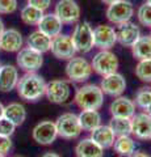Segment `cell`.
<instances>
[{"instance_id":"1","label":"cell","mask_w":151,"mask_h":157,"mask_svg":"<svg viewBox=\"0 0 151 157\" xmlns=\"http://www.w3.org/2000/svg\"><path fill=\"white\" fill-rule=\"evenodd\" d=\"M16 89L21 100L28 102H37L45 96L46 81L37 72H29L18 78Z\"/></svg>"},{"instance_id":"2","label":"cell","mask_w":151,"mask_h":157,"mask_svg":"<svg viewBox=\"0 0 151 157\" xmlns=\"http://www.w3.org/2000/svg\"><path fill=\"white\" fill-rule=\"evenodd\" d=\"M74 101L80 110H100L104 105V93L100 85L85 84L76 89Z\"/></svg>"},{"instance_id":"3","label":"cell","mask_w":151,"mask_h":157,"mask_svg":"<svg viewBox=\"0 0 151 157\" xmlns=\"http://www.w3.org/2000/svg\"><path fill=\"white\" fill-rule=\"evenodd\" d=\"M72 43L75 46L76 52L87 54L95 47V39H93V28L91 26L88 21L77 22L74 30H72Z\"/></svg>"},{"instance_id":"4","label":"cell","mask_w":151,"mask_h":157,"mask_svg":"<svg viewBox=\"0 0 151 157\" xmlns=\"http://www.w3.org/2000/svg\"><path fill=\"white\" fill-rule=\"evenodd\" d=\"M58 136L66 140L77 139L81 134V126L75 113H63L55 121Z\"/></svg>"},{"instance_id":"5","label":"cell","mask_w":151,"mask_h":157,"mask_svg":"<svg viewBox=\"0 0 151 157\" xmlns=\"http://www.w3.org/2000/svg\"><path fill=\"white\" fill-rule=\"evenodd\" d=\"M65 71L67 78L74 82H85L93 72L91 63L83 56H74L67 60Z\"/></svg>"},{"instance_id":"6","label":"cell","mask_w":151,"mask_h":157,"mask_svg":"<svg viewBox=\"0 0 151 157\" xmlns=\"http://www.w3.org/2000/svg\"><path fill=\"white\" fill-rule=\"evenodd\" d=\"M91 66L92 70L100 76H106L117 72L120 62L117 55L110 50H100L92 59Z\"/></svg>"},{"instance_id":"7","label":"cell","mask_w":151,"mask_h":157,"mask_svg":"<svg viewBox=\"0 0 151 157\" xmlns=\"http://www.w3.org/2000/svg\"><path fill=\"white\" fill-rule=\"evenodd\" d=\"M105 14L110 24L118 26L131 20V17L134 16V6L129 0H118L109 4Z\"/></svg>"},{"instance_id":"8","label":"cell","mask_w":151,"mask_h":157,"mask_svg":"<svg viewBox=\"0 0 151 157\" xmlns=\"http://www.w3.org/2000/svg\"><path fill=\"white\" fill-rule=\"evenodd\" d=\"M45 96L51 104L63 105L70 100L71 97V85L67 80L55 78L50 82H46V92Z\"/></svg>"},{"instance_id":"9","label":"cell","mask_w":151,"mask_h":157,"mask_svg":"<svg viewBox=\"0 0 151 157\" xmlns=\"http://www.w3.org/2000/svg\"><path fill=\"white\" fill-rule=\"evenodd\" d=\"M16 63H17V67L20 70L25 71V73L37 72L38 70H41V67L43 64V56L41 52L26 46V47H22L17 52Z\"/></svg>"},{"instance_id":"10","label":"cell","mask_w":151,"mask_h":157,"mask_svg":"<svg viewBox=\"0 0 151 157\" xmlns=\"http://www.w3.org/2000/svg\"><path fill=\"white\" fill-rule=\"evenodd\" d=\"M54 13L57 17L61 20L63 25H71V24H76L80 18V7L75 0H59L55 4Z\"/></svg>"},{"instance_id":"11","label":"cell","mask_w":151,"mask_h":157,"mask_svg":"<svg viewBox=\"0 0 151 157\" xmlns=\"http://www.w3.org/2000/svg\"><path fill=\"white\" fill-rule=\"evenodd\" d=\"M50 51L57 59H61V60H70L71 58L76 56V50L72 39L66 34H59L51 39Z\"/></svg>"},{"instance_id":"12","label":"cell","mask_w":151,"mask_h":157,"mask_svg":"<svg viewBox=\"0 0 151 157\" xmlns=\"http://www.w3.org/2000/svg\"><path fill=\"white\" fill-rule=\"evenodd\" d=\"M32 137L37 144L51 145L58 137L55 122L53 121H41L32 130Z\"/></svg>"},{"instance_id":"13","label":"cell","mask_w":151,"mask_h":157,"mask_svg":"<svg viewBox=\"0 0 151 157\" xmlns=\"http://www.w3.org/2000/svg\"><path fill=\"white\" fill-rule=\"evenodd\" d=\"M93 39L95 47L100 48V50H110L117 43L116 29L106 24L97 25L93 29Z\"/></svg>"},{"instance_id":"14","label":"cell","mask_w":151,"mask_h":157,"mask_svg":"<svg viewBox=\"0 0 151 157\" xmlns=\"http://www.w3.org/2000/svg\"><path fill=\"white\" fill-rule=\"evenodd\" d=\"M131 135L139 140H151V115L146 111L131 117Z\"/></svg>"},{"instance_id":"15","label":"cell","mask_w":151,"mask_h":157,"mask_svg":"<svg viewBox=\"0 0 151 157\" xmlns=\"http://www.w3.org/2000/svg\"><path fill=\"white\" fill-rule=\"evenodd\" d=\"M100 88L104 94L110 97H120L126 89V80L125 77L118 72L110 73V75L103 76V80L100 82Z\"/></svg>"},{"instance_id":"16","label":"cell","mask_w":151,"mask_h":157,"mask_svg":"<svg viewBox=\"0 0 151 157\" xmlns=\"http://www.w3.org/2000/svg\"><path fill=\"white\" fill-rule=\"evenodd\" d=\"M116 34H117V42L124 47H131L139 39V37L142 36L139 26L131 21H128L117 26Z\"/></svg>"},{"instance_id":"17","label":"cell","mask_w":151,"mask_h":157,"mask_svg":"<svg viewBox=\"0 0 151 157\" xmlns=\"http://www.w3.org/2000/svg\"><path fill=\"white\" fill-rule=\"evenodd\" d=\"M24 46L22 34L17 29H6L0 36V50L7 52H18Z\"/></svg>"},{"instance_id":"18","label":"cell","mask_w":151,"mask_h":157,"mask_svg":"<svg viewBox=\"0 0 151 157\" xmlns=\"http://www.w3.org/2000/svg\"><path fill=\"white\" fill-rule=\"evenodd\" d=\"M135 104L133 100L125 97V96H120L116 97L112 104L109 106V113L112 117H117V118H131L135 114Z\"/></svg>"},{"instance_id":"19","label":"cell","mask_w":151,"mask_h":157,"mask_svg":"<svg viewBox=\"0 0 151 157\" xmlns=\"http://www.w3.org/2000/svg\"><path fill=\"white\" fill-rule=\"evenodd\" d=\"M18 68L13 64H4L0 67V92L8 93L16 89L18 82Z\"/></svg>"},{"instance_id":"20","label":"cell","mask_w":151,"mask_h":157,"mask_svg":"<svg viewBox=\"0 0 151 157\" xmlns=\"http://www.w3.org/2000/svg\"><path fill=\"white\" fill-rule=\"evenodd\" d=\"M38 30L45 33L46 36L50 38H54L57 36L62 34L63 24L59 18L57 17L55 13H45L41 18V21L38 22Z\"/></svg>"},{"instance_id":"21","label":"cell","mask_w":151,"mask_h":157,"mask_svg":"<svg viewBox=\"0 0 151 157\" xmlns=\"http://www.w3.org/2000/svg\"><path fill=\"white\" fill-rule=\"evenodd\" d=\"M91 139L95 143L99 144L103 149H108L113 147V143L116 140V135L112 131L109 124H100L99 127H96L93 131H91Z\"/></svg>"},{"instance_id":"22","label":"cell","mask_w":151,"mask_h":157,"mask_svg":"<svg viewBox=\"0 0 151 157\" xmlns=\"http://www.w3.org/2000/svg\"><path fill=\"white\" fill-rule=\"evenodd\" d=\"M76 157H104V149L91 137L80 140L75 147Z\"/></svg>"},{"instance_id":"23","label":"cell","mask_w":151,"mask_h":157,"mask_svg":"<svg viewBox=\"0 0 151 157\" xmlns=\"http://www.w3.org/2000/svg\"><path fill=\"white\" fill-rule=\"evenodd\" d=\"M51 39L49 36H46L45 33L40 32L37 29V30L32 32L30 34H29V37L26 38V46L33 48V50H36L38 52H47L50 51L51 48Z\"/></svg>"},{"instance_id":"24","label":"cell","mask_w":151,"mask_h":157,"mask_svg":"<svg viewBox=\"0 0 151 157\" xmlns=\"http://www.w3.org/2000/svg\"><path fill=\"white\" fill-rule=\"evenodd\" d=\"M4 117L9 119L14 126H21L26 119V109L20 102H11L4 106Z\"/></svg>"},{"instance_id":"25","label":"cell","mask_w":151,"mask_h":157,"mask_svg":"<svg viewBox=\"0 0 151 157\" xmlns=\"http://www.w3.org/2000/svg\"><path fill=\"white\" fill-rule=\"evenodd\" d=\"M83 131H93L101 124V115L99 110H81L77 115Z\"/></svg>"},{"instance_id":"26","label":"cell","mask_w":151,"mask_h":157,"mask_svg":"<svg viewBox=\"0 0 151 157\" xmlns=\"http://www.w3.org/2000/svg\"><path fill=\"white\" fill-rule=\"evenodd\" d=\"M112 148L114 149V152L118 156L128 157L135 151V148H137V143H135V140L130 135L117 136Z\"/></svg>"},{"instance_id":"27","label":"cell","mask_w":151,"mask_h":157,"mask_svg":"<svg viewBox=\"0 0 151 157\" xmlns=\"http://www.w3.org/2000/svg\"><path fill=\"white\" fill-rule=\"evenodd\" d=\"M130 48L133 56L138 60L151 59V36H141Z\"/></svg>"},{"instance_id":"28","label":"cell","mask_w":151,"mask_h":157,"mask_svg":"<svg viewBox=\"0 0 151 157\" xmlns=\"http://www.w3.org/2000/svg\"><path fill=\"white\" fill-rule=\"evenodd\" d=\"M43 14H45V12L41 11V9L26 4L25 7L21 8L20 18L24 24H26V25H38V22L41 21Z\"/></svg>"},{"instance_id":"29","label":"cell","mask_w":151,"mask_h":157,"mask_svg":"<svg viewBox=\"0 0 151 157\" xmlns=\"http://www.w3.org/2000/svg\"><path fill=\"white\" fill-rule=\"evenodd\" d=\"M109 127L117 136L131 135V118H117L112 117L109 122Z\"/></svg>"},{"instance_id":"30","label":"cell","mask_w":151,"mask_h":157,"mask_svg":"<svg viewBox=\"0 0 151 157\" xmlns=\"http://www.w3.org/2000/svg\"><path fill=\"white\" fill-rule=\"evenodd\" d=\"M135 76L143 82H151V59L138 60L135 66Z\"/></svg>"},{"instance_id":"31","label":"cell","mask_w":151,"mask_h":157,"mask_svg":"<svg viewBox=\"0 0 151 157\" xmlns=\"http://www.w3.org/2000/svg\"><path fill=\"white\" fill-rule=\"evenodd\" d=\"M133 101H134L135 106L146 111V109H147L151 104V88H149V86L141 88V89L135 93V97Z\"/></svg>"},{"instance_id":"32","label":"cell","mask_w":151,"mask_h":157,"mask_svg":"<svg viewBox=\"0 0 151 157\" xmlns=\"http://www.w3.org/2000/svg\"><path fill=\"white\" fill-rule=\"evenodd\" d=\"M137 18L142 26L151 29V4L145 3L137 11Z\"/></svg>"},{"instance_id":"33","label":"cell","mask_w":151,"mask_h":157,"mask_svg":"<svg viewBox=\"0 0 151 157\" xmlns=\"http://www.w3.org/2000/svg\"><path fill=\"white\" fill-rule=\"evenodd\" d=\"M14 130H16V126H14L11 121L7 119L6 117L0 118V135L11 137L14 134Z\"/></svg>"},{"instance_id":"34","label":"cell","mask_w":151,"mask_h":157,"mask_svg":"<svg viewBox=\"0 0 151 157\" xmlns=\"http://www.w3.org/2000/svg\"><path fill=\"white\" fill-rule=\"evenodd\" d=\"M17 0H0V14H11L17 11Z\"/></svg>"},{"instance_id":"35","label":"cell","mask_w":151,"mask_h":157,"mask_svg":"<svg viewBox=\"0 0 151 157\" xmlns=\"http://www.w3.org/2000/svg\"><path fill=\"white\" fill-rule=\"evenodd\" d=\"M11 149H12V140H11V137L0 135V155L7 156Z\"/></svg>"},{"instance_id":"36","label":"cell","mask_w":151,"mask_h":157,"mask_svg":"<svg viewBox=\"0 0 151 157\" xmlns=\"http://www.w3.org/2000/svg\"><path fill=\"white\" fill-rule=\"evenodd\" d=\"M28 4L45 12L46 9L51 6V0H28Z\"/></svg>"},{"instance_id":"37","label":"cell","mask_w":151,"mask_h":157,"mask_svg":"<svg viewBox=\"0 0 151 157\" xmlns=\"http://www.w3.org/2000/svg\"><path fill=\"white\" fill-rule=\"evenodd\" d=\"M128 157H151L149 153H146V152H142V151H134L133 153Z\"/></svg>"},{"instance_id":"38","label":"cell","mask_w":151,"mask_h":157,"mask_svg":"<svg viewBox=\"0 0 151 157\" xmlns=\"http://www.w3.org/2000/svg\"><path fill=\"white\" fill-rule=\"evenodd\" d=\"M41 157H62V156L55 153V152H46V153H43Z\"/></svg>"},{"instance_id":"39","label":"cell","mask_w":151,"mask_h":157,"mask_svg":"<svg viewBox=\"0 0 151 157\" xmlns=\"http://www.w3.org/2000/svg\"><path fill=\"white\" fill-rule=\"evenodd\" d=\"M6 30V28H4V22H3V20L0 18V36H2V33Z\"/></svg>"},{"instance_id":"40","label":"cell","mask_w":151,"mask_h":157,"mask_svg":"<svg viewBox=\"0 0 151 157\" xmlns=\"http://www.w3.org/2000/svg\"><path fill=\"white\" fill-rule=\"evenodd\" d=\"M104 4H106V6H109V4H112V3H116V2H118V0H101Z\"/></svg>"},{"instance_id":"41","label":"cell","mask_w":151,"mask_h":157,"mask_svg":"<svg viewBox=\"0 0 151 157\" xmlns=\"http://www.w3.org/2000/svg\"><path fill=\"white\" fill-rule=\"evenodd\" d=\"M4 117V105L0 102V118Z\"/></svg>"},{"instance_id":"42","label":"cell","mask_w":151,"mask_h":157,"mask_svg":"<svg viewBox=\"0 0 151 157\" xmlns=\"http://www.w3.org/2000/svg\"><path fill=\"white\" fill-rule=\"evenodd\" d=\"M146 113H147V114H150V115H151V104H150V106L147 107V109H146Z\"/></svg>"},{"instance_id":"43","label":"cell","mask_w":151,"mask_h":157,"mask_svg":"<svg viewBox=\"0 0 151 157\" xmlns=\"http://www.w3.org/2000/svg\"><path fill=\"white\" fill-rule=\"evenodd\" d=\"M146 3H149V4H151V0H146Z\"/></svg>"},{"instance_id":"44","label":"cell","mask_w":151,"mask_h":157,"mask_svg":"<svg viewBox=\"0 0 151 157\" xmlns=\"http://www.w3.org/2000/svg\"><path fill=\"white\" fill-rule=\"evenodd\" d=\"M0 157H7V156H3V155H0Z\"/></svg>"},{"instance_id":"45","label":"cell","mask_w":151,"mask_h":157,"mask_svg":"<svg viewBox=\"0 0 151 157\" xmlns=\"http://www.w3.org/2000/svg\"><path fill=\"white\" fill-rule=\"evenodd\" d=\"M14 157H22V156H14Z\"/></svg>"},{"instance_id":"46","label":"cell","mask_w":151,"mask_h":157,"mask_svg":"<svg viewBox=\"0 0 151 157\" xmlns=\"http://www.w3.org/2000/svg\"><path fill=\"white\" fill-rule=\"evenodd\" d=\"M0 67H2V63H0Z\"/></svg>"},{"instance_id":"47","label":"cell","mask_w":151,"mask_h":157,"mask_svg":"<svg viewBox=\"0 0 151 157\" xmlns=\"http://www.w3.org/2000/svg\"><path fill=\"white\" fill-rule=\"evenodd\" d=\"M150 36H151V34H150Z\"/></svg>"}]
</instances>
